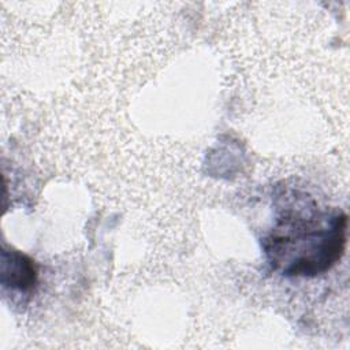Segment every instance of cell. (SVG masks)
I'll return each mask as SVG.
<instances>
[{
    "mask_svg": "<svg viewBox=\"0 0 350 350\" xmlns=\"http://www.w3.org/2000/svg\"><path fill=\"white\" fill-rule=\"evenodd\" d=\"M1 261V283L4 286L22 293L30 291L36 286L37 269L31 258L16 250H4Z\"/></svg>",
    "mask_w": 350,
    "mask_h": 350,
    "instance_id": "7a4b0ae2",
    "label": "cell"
},
{
    "mask_svg": "<svg viewBox=\"0 0 350 350\" xmlns=\"http://www.w3.org/2000/svg\"><path fill=\"white\" fill-rule=\"evenodd\" d=\"M345 211L320 204L304 190L283 187L275 219L261 246L269 265L284 276L314 278L340 261L347 243Z\"/></svg>",
    "mask_w": 350,
    "mask_h": 350,
    "instance_id": "6da1fadb",
    "label": "cell"
}]
</instances>
